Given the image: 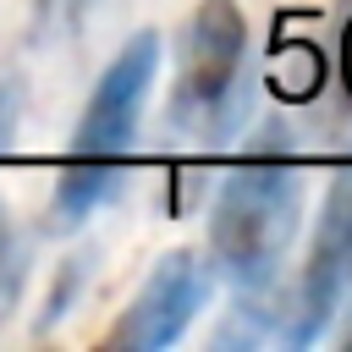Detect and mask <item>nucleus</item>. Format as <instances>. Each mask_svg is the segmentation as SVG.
<instances>
[{
    "instance_id": "39448f33",
    "label": "nucleus",
    "mask_w": 352,
    "mask_h": 352,
    "mask_svg": "<svg viewBox=\"0 0 352 352\" xmlns=\"http://www.w3.org/2000/svg\"><path fill=\"white\" fill-rule=\"evenodd\" d=\"M209 292H214V270H209L192 248L165 253V258L148 270V280L138 286V297L121 308V319H116V330L104 336V346L160 352V346L182 341V336L192 330V319L204 314Z\"/></svg>"
},
{
    "instance_id": "9b49d317",
    "label": "nucleus",
    "mask_w": 352,
    "mask_h": 352,
    "mask_svg": "<svg viewBox=\"0 0 352 352\" xmlns=\"http://www.w3.org/2000/svg\"><path fill=\"white\" fill-rule=\"evenodd\" d=\"M341 346L352 352V314H346V330H341Z\"/></svg>"
},
{
    "instance_id": "0eeeda50",
    "label": "nucleus",
    "mask_w": 352,
    "mask_h": 352,
    "mask_svg": "<svg viewBox=\"0 0 352 352\" xmlns=\"http://www.w3.org/2000/svg\"><path fill=\"white\" fill-rule=\"evenodd\" d=\"M88 275H94V253H72V258L60 264V275H55V286H50V302H44V314H38V336L55 330V324L72 314V302H77V292H82Z\"/></svg>"
},
{
    "instance_id": "9d476101",
    "label": "nucleus",
    "mask_w": 352,
    "mask_h": 352,
    "mask_svg": "<svg viewBox=\"0 0 352 352\" xmlns=\"http://www.w3.org/2000/svg\"><path fill=\"white\" fill-rule=\"evenodd\" d=\"M341 72H346V94H352V22H346V38H341Z\"/></svg>"
},
{
    "instance_id": "f257e3e1",
    "label": "nucleus",
    "mask_w": 352,
    "mask_h": 352,
    "mask_svg": "<svg viewBox=\"0 0 352 352\" xmlns=\"http://www.w3.org/2000/svg\"><path fill=\"white\" fill-rule=\"evenodd\" d=\"M302 226V176L292 160H242L209 209V270L236 292H270Z\"/></svg>"
},
{
    "instance_id": "7ed1b4c3",
    "label": "nucleus",
    "mask_w": 352,
    "mask_h": 352,
    "mask_svg": "<svg viewBox=\"0 0 352 352\" xmlns=\"http://www.w3.org/2000/svg\"><path fill=\"white\" fill-rule=\"evenodd\" d=\"M154 77H160V33L143 28L99 72V82H94V94H88V104L77 116V132H72V154L66 160L126 170V148L138 138V121H143V104H148Z\"/></svg>"
},
{
    "instance_id": "f03ea898",
    "label": "nucleus",
    "mask_w": 352,
    "mask_h": 352,
    "mask_svg": "<svg viewBox=\"0 0 352 352\" xmlns=\"http://www.w3.org/2000/svg\"><path fill=\"white\" fill-rule=\"evenodd\" d=\"M242 60H248V16L236 0H198L176 50V88L165 104V126L182 138H220V126L242 110Z\"/></svg>"
},
{
    "instance_id": "423d86ee",
    "label": "nucleus",
    "mask_w": 352,
    "mask_h": 352,
    "mask_svg": "<svg viewBox=\"0 0 352 352\" xmlns=\"http://www.w3.org/2000/svg\"><path fill=\"white\" fill-rule=\"evenodd\" d=\"M88 11H94V0H38L33 6V22H28L33 50H55L60 38H72L88 22Z\"/></svg>"
},
{
    "instance_id": "6e6552de",
    "label": "nucleus",
    "mask_w": 352,
    "mask_h": 352,
    "mask_svg": "<svg viewBox=\"0 0 352 352\" xmlns=\"http://www.w3.org/2000/svg\"><path fill=\"white\" fill-rule=\"evenodd\" d=\"M22 275H28V242H16L0 220V319L11 314V302L22 292Z\"/></svg>"
},
{
    "instance_id": "1a4fd4ad",
    "label": "nucleus",
    "mask_w": 352,
    "mask_h": 352,
    "mask_svg": "<svg viewBox=\"0 0 352 352\" xmlns=\"http://www.w3.org/2000/svg\"><path fill=\"white\" fill-rule=\"evenodd\" d=\"M16 116H22V88H16V82H0V148L11 143Z\"/></svg>"
},
{
    "instance_id": "20e7f679",
    "label": "nucleus",
    "mask_w": 352,
    "mask_h": 352,
    "mask_svg": "<svg viewBox=\"0 0 352 352\" xmlns=\"http://www.w3.org/2000/svg\"><path fill=\"white\" fill-rule=\"evenodd\" d=\"M352 292V165H341L330 176V192L319 204V226L308 242V264L302 280L292 292V302L280 308V341L286 346H308L330 330V319L341 314Z\"/></svg>"
}]
</instances>
